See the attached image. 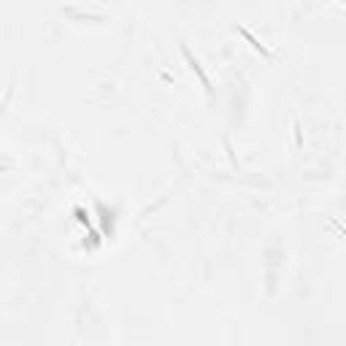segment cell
Wrapping results in <instances>:
<instances>
[{
	"instance_id": "1",
	"label": "cell",
	"mask_w": 346,
	"mask_h": 346,
	"mask_svg": "<svg viewBox=\"0 0 346 346\" xmlns=\"http://www.w3.org/2000/svg\"><path fill=\"white\" fill-rule=\"evenodd\" d=\"M184 57H187V60H189V65H192V68H195V73H198V76H200V82H203V86H206V89H209V92H211V84H209V79H206V73H203V68H200V62H198V60H195V57H192V54H189V49H184Z\"/></svg>"
}]
</instances>
